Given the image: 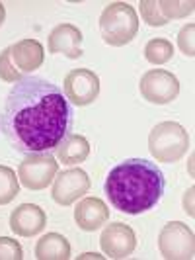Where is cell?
Returning a JSON list of instances; mask_svg holds the SVG:
<instances>
[{
    "instance_id": "1",
    "label": "cell",
    "mask_w": 195,
    "mask_h": 260,
    "mask_svg": "<svg viewBox=\"0 0 195 260\" xmlns=\"http://www.w3.org/2000/svg\"><path fill=\"white\" fill-rule=\"evenodd\" d=\"M74 112L51 80L27 77L14 84L0 114V131L18 153L55 151L72 129Z\"/></svg>"
},
{
    "instance_id": "2",
    "label": "cell",
    "mask_w": 195,
    "mask_h": 260,
    "mask_svg": "<svg viewBox=\"0 0 195 260\" xmlns=\"http://www.w3.org/2000/svg\"><path fill=\"white\" fill-rule=\"evenodd\" d=\"M164 172L146 158H127L109 170L104 190L109 204L127 215H141L158 206L164 196Z\"/></svg>"
},
{
    "instance_id": "3",
    "label": "cell",
    "mask_w": 195,
    "mask_h": 260,
    "mask_svg": "<svg viewBox=\"0 0 195 260\" xmlns=\"http://www.w3.org/2000/svg\"><path fill=\"white\" fill-rule=\"evenodd\" d=\"M139 31L137 10L127 2H111L100 16V34L107 45L123 47L131 43Z\"/></svg>"
},
{
    "instance_id": "4",
    "label": "cell",
    "mask_w": 195,
    "mask_h": 260,
    "mask_svg": "<svg viewBox=\"0 0 195 260\" xmlns=\"http://www.w3.org/2000/svg\"><path fill=\"white\" fill-rule=\"evenodd\" d=\"M189 149V135L176 121L158 123L148 135V151L156 162H178Z\"/></svg>"
},
{
    "instance_id": "5",
    "label": "cell",
    "mask_w": 195,
    "mask_h": 260,
    "mask_svg": "<svg viewBox=\"0 0 195 260\" xmlns=\"http://www.w3.org/2000/svg\"><path fill=\"white\" fill-rule=\"evenodd\" d=\"M158 248L166 260L193 258L195 237L193 231L182 221H170L158 235Z\"/></svg>"
},
{
    "instance_id": "6",
    "label": "cell",
    "mask_w": 195,
    "mask_h": 260,
    "mask_svg": "<svg viewBox=\"0 0 195 260\" xmlns=\"http://www.w3.org/2000/svg\"><path fill=\"white\" fill-rule=\"evenodd\" d=\"M59 172V162L49 153L27 155L18 167V180L27 190H45L55 180Z\"/></svg>"
},
{
    "instance_id": "7",
    "label": "cell",
    "mask_w": 195,
    "mask_h": 260,
    "mask_svg": "<svg viewBox=\"0 0 195 260\" xmlns=\"http://www.w3.org/2000/svg\"><path fill=\"white\" fill-rule=\"evenodd\" d=\"M139 90H141V96L150 104H170L180 94V80L170 71L152 69L141 77Z\"/></svg>"
},
{
    "instance_id": "8",
    "label": "cell",
    "mask_w": 195,
    "mask_h": 260,
    "mask_svg": "<svg viewBox=\"0 0 195 260\" xmlns=\"http://www.w3.org/2000/svg\"><path fill=\"white\" fill-rule=\"evenodd\" d=\"M63 90L70 104L82 108V106H88L94 100H98L100 78L90 69H74L65 77Z\"/></svg>"
},
{
    "instance_id": "9",
    "label": "cell",
    "mask_w": 195,
    "mask_h": 260,
    "mask_svg": "<svg viewBox=\"0 0 195 260\" xmlns=\"http://www.w3.org/2000/svg\"><path fill=\"white\" fill-rule=\"evenodd\" d=\"M90 190V178L82 169H68L53 182V200L59 206H70Z\"/></svg>"
},
{
    "instance_id": "10",
    "label": "cell",
    "mask_w": 195,
    "mask_h": 260,
    "mask_svg": "<svg viewBox=\"0 0 195 260\" xmlns=\"http://www.w3.org/2000/svg\"><path fill=\"white\" fill-rule=\"evenodd\" d=\"M100 245L109 258H127L137 247V237L129 225L111 223L104 229L100 237Z\"/></svg>"
},
{
    "instance_id": "11",
    "label": "cell",
    "mask_w": 195,
    "mask_h": 260,
    "mask_svg": "<svg viewBox=\"0 0 195 260\" xmlns=\"http://www.w3.org/2000/svg\"><path fill=\"white\" fill-rule=\"evenodd\" d=\"M47 215L35 204H22L10 215V229L20 237H33L45 229Z\"/></svg>"
},
{
    "instance_id": "12",
    "label": "cell",
    "mask_w": 195,
    "mask_h": 260,
    "mask_svg": "<svg viewBox=\"0 0 195 260\" xmlns=\"http://www.w3.org/2000/svg\"><path fill=\"white\" fill-rule=\"evenodd\" d=\"M82 31L72 24H61L49 34V53H63L68 59L82 57Z\"/></svg>"
},
{
    "instance_id": "13",
    "label": "cell",
    "mask_w": 195,
    "mask_h": 260,
    "mask_svg": "<svg viewBox=\"0 0 195 260\" xmlns=\"http://www.w3.org/2000/svg\"><path fill=\"white\" fill-rule=\"evenodd\" d=\"M109 219V209L100 198H84L74 209V221L82 231H98Z\"/></svg>"
},
{
    "instance_id": "14",
    "label": "cell",
    "mask_w": 195,
    "mask_h": 260,
    "mask_svg": "<svg viewBox=\"0 0 195 260\" xmlns=\"http://www.w3.org/2000/svg\"><path fill=\"white\" fill-rule=\"evenodd\" d=\"M10 51H12L14 67L22 75L37 71L39 67L43 65V61H45L43 45L39 43L37 39H22V41L10 45Z\"/></svg>"
},
{
    "instance_id": "15",
    "label": "cell",
    "mask_w": 195,
    "mask_h": 260,
    "mask_svg": "<svg viewBox=\"0 0 195 260\" xmlns=\"http://www.w3.org/2000/svg\"><path fill=\"white\" fill-rule=\"evenodd\" d=\"M55 151H57V156L63 165H80L90 155V143L82 135L68 133Z\"/></svg>"
},
{
    "instance_id": "16",
    "label": "cell",
    "mask_w": 195,
    "mask_h": 260,
    "mask_svg": "<svg viewBox=\"0 0 195 260\" xmlns=\"http://www.w3.org/2000/svg\"><path fill=\"white\" fill-rule=\"evenodd\" d=\"M35 258L39 260H66L70 258V243L63 235L47 233L35 245Z\"/></svg>"
},
{
    "instance_id": "17",
    "label": "cell",
    "mask_w": 195,
    "mask_h": 260,
    "mask_svg": "<svg viewBox=\"0 0 195 260\" xmlns=\"http://www.w3.org/2000/svg\"><path fill=\"white\" fill-rule=\"evenodd\" d=\"M172 55H174V47H172V43H170L168 39H160V38L150 39L146 43V47H144V57L152 65H164V63H168L170 59H172Z\"/></svg>"
},
{
    "instance_id": "18",
    "label": "cell",
    "mask_w": 195,
    "mask_h": 260,
    "mask_svg": "<svg viewBox=\"0 0 195 260\" xmlns=\"http://www.w3.org/2000/svg\"><path fill=\"white\" fill-rule=\"evenodd\" d=\"M18 194H20V180L16 178V172L10 167L0 165V206L10 204Z\"/></svg>"
},
{
    "instance_id": "19",
    "label": "cell",
    "mask_w": 195,
    "mask_h": 260,
    "mask_svg": "<svg viewBox=\"0 0 195 260\" xmlns=\"http://www.w3.org/2000/svg\"><path fill=\"white\" fill-rule=\"evenodd\" d=\"M158 8L160 14L166 18V20H176V18H187L189 14H193L195 10V2H176V0H162L158 2Z\"/></svg>"
},
{
    "instance_id": "20",
    "label": "cell",
    "mask_w": 195,
    "mask_h": 260,
    "mask_svg": "<svg viewBox=\"0 0 195 260\" xmlns=\"http://www.w3.org/2000/svg\"><path fill=\"white\" fill-rule=\"evenodd\" d=\"M141 18L152 27H162L168 24V20L160 14L158 2L154 0H141Z\"/></svg>"
},
{
    "instance_id": "21",
    "label": "cell",
    "mask_w": 195,
    "mask_h": 260,
    "mask_svg": "<svg viewBox=\"0 0 195 260\" xmlns=\"http://www.w3.org/2000/svg\"><path fill=\"white\" fill-rule=\"evenodd\" d=\"M22 78H24V75L12 63L10 47H6L4 51L0 53V80H4V82H20Z\"/></svg>"
},
{
    "instance_id": "22",
    "label": "cell",
    "mask_w": 195,
    "mask_h": 260,
    "mask_svg": "<svg viewBox=\"0 0 195 260\" xmlns=\"http://www.w3.org/2000/svg\"><path fill=\"white\" fill-rule=\"evenodd\" d=\"M24 250L18 241L10 237H0V260H22Z\"/></svg>"
},
{
    "instance_id": "23",
    "label": "cell",
    "mask_w": 195,
    "mask_h": 260,
    "mask_svg": "<svg viewBox=\"0 0 195 260\" xmlns=\"http://www.w3.org/2000/svg\"><path fill=\"white\" fill-rule=\"evenodd\" d=\"M193 38H195V26L193 24H187L180 29L178 34V45L182 49L183 55L187 57H193L195 55V45H193Z\"/></svg>"
},
{
    "instance_id": "24",
    "label": "cell",
    "mask_w": 195,
    "mask_h": 260,
    "mask_svg": "<svg viewBox=\"0 0 195 260\" xmlns=\"http://www.w3.org/2000/svg\"><path fill=\"white\" fill-rule=\"evenodd\" d=\"M4 20H6V10H4V4L0 2V26L4 24Z\"/></svg>"
},
{
    "instance_id": "25",
    "label": "cell",
    "mask_w": 195,
    "mask_h": 260,
    "mask_svg": "<svg viewBox=\"0 0 195 260\" xmlns=\"http://www.w3.org/2000/svg\"><path fill=\"white\" fill-rule=\"evenodd\" d=\"M80 258H102V256H100V254H96V252H94V254H82V256H80Z\"/></svg>"
}]
</instances>
